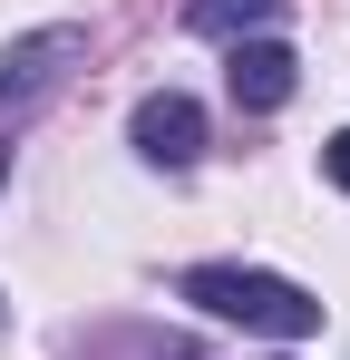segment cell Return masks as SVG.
<instances>
[{"instance_id":"obj_5","label":"cell","mask_w":350,"mask_h":360,"mask_svg":"<svg viewBox=\"0 0 350 360\" xmlns=\"http://www.w3.org/2000/svg\"><path fill=\"white\" fill-rule=\"evenodd\" d=\"M292 0H185V30H195V39H263V30H273V20H283Z\"/></svg>"},{"instance_id":"obj_2","label":"cell","mask_w":350,"mask_h":360,"mask_svg":"<svg viewBox=\"0 0 350 360\" xmlns=\"http://www.w3.org/2000/svg\"><path fill=\"white\" fill-rule=\"evenodd\" d=\"M78 59H88V30H78V20H49V30H30V39H10V49H0V117H30Z\"/></svg>"},{"instance_id":"obj_3","label":"cell","mask_w":350,"mask_h":360,"mask_svg":"<svg viewBox=\"0 0 350 360\" xmlns=\"http://www.w3.org/2000/svg\"><path fill=\"white\" fill-rule=\"evenodd\" d=\"M127 146H136L146 166L185 176V166L205 156V108H195L185 88H146V98H136V117H127Z\"/></svg>"},{"instance_id":"obj_4","label":"cell","mask_w":350,"mask_h":360,"mask_svg":"<svg viewBox=\"0 0 350 360\" xmlns=\"http://www.w3.org/2000/svg\"><path fill=\"white\" fill-rule=\"evenodd\" d=\"M224 88H233L243 117H273V108H292V88H302V59H292L273 30L263 39H233L224 49Z\"/></svg>"},{"instance_id":"obj_7","label":"cell","mask_w":350,"mask_h":360,"mask_svg":"<svg viewBox=\"0 0 350 360\" xmlns=\"http://www.w3.org/2000/svg\"><path fill=\"white\" fill-rule=\"evenodd\" d=\"M0 185H10V146H0Z\"/></svg>"},{"instance_id":"obj_6","label":"cell","mask_w":350,"mask_h":360,"mask_svg":"<svg viewBox=\"0 0 350 360\" xmlns=\"http://www.w3.org/2000/svg\"><path fill=\"white\" fill-rule=\"evenodd\" d=\"M321 176L350 195V127H341V136H321Z\"/></svg>"},{"instance_id":"obj_1","label":"cell","mask_w":350,"mask_h":360,"mask_svg":"<svg viewBox=\"0 0 350 360\" xmlns=\"http://www.w3.org/2000/svg\"><path fill=\"white\" fill-rule=\"evenodd\" d=\"M175 302H195L205 321L273 331V341H311L321 331V302L302 283H283V273H253V263H195V273H175Z\"/></svg>"}]
</instances>
